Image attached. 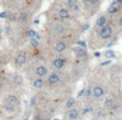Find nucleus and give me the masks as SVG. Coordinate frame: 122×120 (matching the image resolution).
I'll list each match as a JSON object with an SVG mask.
<instances>
[{"label":"nucleus","mask_w":122,"mask_h":120,"mask_svg":"<svg viewBox=\"0 0 122 120\" xmlns=\"http://www.w3.org/2000/svg\"><path fill=\"white\" fill-rule=\"evenodd\" d=\"M112 35V27L109 24H105L104 26H102L98 30V36L101 39L103 40H107L111 37Z\"/></svg>","instance_id":"1"},{"label":"nucleus","mask_w":122,"mask_h":120,"mask_svg":"<svg viewBox=\"0 0 122 120\" xmlns=\"http://www.w3.org/2000/svg\"><path fill=\"white\" fill-rule=\"evenodd\" d=\"M48 68H46L44 65H39V66L36 67L35 69V75L38 77V78H44L46 76H48Z\"/></svg>","instance_id":"2"},{"label":"nucleus","mask_w":122,"mask_h":120,"mask_svg":"<svg viewBox=\"0 0 122 120\" xmlns=\"http://www.w3.org/2000/svg\"><path fill=\"white\" fill-rule=\"evenodd\" d=\"M70 11H69L68 8H61L58 10V17H60L62 21H66V20L70 19Z\"/></svg>","instance_id":"3"},{"label":"nucleus","mask_w":122,"mask_h":120,"mask_svg":"<svg viewBox=\"0 0 122 120\" xmlns=\"http://www.w3.org/2000/svg\"><path fill=\"white\" fill-rule=\"evenodd\" d=\"M104 89L102 87H94L92 90V95L95 97V99H99L104 95Z\"/></svg>","instance_id":"4"},{"label":"nucleus","mask_w":122,"mask_h":120,"mask_svg":"<svg viewBox=\"0 0 122 120\" xmlns=\"http://www.w3.org/2000/svg\"><path fill=\"white\" fill-rule=\"evenodd\" d=\"M60 81H61V79H60V77H58L57 74H51L48 78V82H49V84H51V85L57 84Z\"/></svg>","instance_id":"5"},{"label":"nucleus","mask_w":122,"mask_h":120,"mask_svg":"<svg viewBox=\"0 0 122 120\" xmlns=\"http://www.w3.org/2000/svg\"><path fill=\"white\" fill-rule=\"evenodd\" d=\"M67 118L68 119H70V120H76L77 118L79 117V111L77 110V109H75V108H69V110L67 111Z\"/></svg>","instance_id":"6"},{"label":"nucleus","mask_w":122,"mask_h":120,"mask_svg":"<svg viewBox=\"0 0 122 120\" xmlns=\"http://www.w3.org/2000/svg\"><path fill=\"white\" fill-rule=\"evenodd\" d=\"M26 61H27V58H26L25 54H19L15 58V64L17 66H23L24 64H26Z\"/></svg>","instance_id":"7"},{"label":"nucleus","mask_w":122,"mask_h":120,"mask_svg":"<svg viewBox=\"0 0 122 120\" xmlns=\"http://www.w3.org/2000/svg\"><path fill=\"white\" fill-rule=\"evenodd\" d=\"M53 30L56 32V34H58V35H64L65 32H66L67 28L65 27L63 24H56V25L54 26Z\"/></svg>","instance_id":"8"},{"label":"nucleus","mask_w":122,"mask_h":120,"mask_svg":"<svg viewBox=\"0 0 122 120\" xmlns=\"http://www.w3.org/2000/svg\"><path fill=\"white\" fill-rule=\"evenodd\" d=\"M54 49H55L56 52H58V53H62V52H64V51L67 49V44L65 43V42H63V41H60V42H57V43L55 44Z\"/></svg>","instance_id":"9"},{"label":"nucleus","mask_w":122,"mask_h":120,"mask_svg":"<svg viewBox=\"0 0 122 120\" xmlns=\"http://www.w3.org/2000/svg\"><path fill=\"white\" fill-rule=\"evenodd\" d=\"M52 64H53V66L55 67L56 69H62L65 65V61L62 60V58H55V60H53Z\"/></svg>","instance_id":"10"},{"label":"nucleus","mask_w":122,"mask_h":120,"mask_svg":"<svg viewBox=\"0 0 122 120\" xmlns=\"http://www.w3.org/2000/svg\"><path fill=\"white\" fill-rule=\"evenodd\" d=\"M106 22H107V17H106V16H105V15L99 16L98 19H97L96 23H95V27L101 28L102 26H104L105 24H106Z\"/></svg>","instance_id":"11"},{"label":"nucleus","mask_w":122,"mask_h":120,"mask_svg":"<svg viewBox=\"0 0 122 120\" xmlns=\"http://www.w3.org/2000/svg\"><path fill=\"white\" fill-rule=\"evenodd\" d=\"M43 84H44V81L42 78H37L32 81V87L36 89H41L43 87Z\"/></svg>","instance_id":"12"},{"label":"nucleus","mask_w":122,"mask_h":120,"mask_svg":"<svg viewBox=\"0 0 122 120\" xmlns=\"http://www.w3.org/2000/svg\"><path fill=\"white\" fill-rule=\"evenodd\" d=\"M23 81H24L23 77L19 74L13 77V82H14V84H16V85H22L23 84Z\"/></svg>","instance_id":"13"},{"label":"nucleus","mask_w":122,"mask_h":120,"mask_svg":"<svg viewBox=\"0 0 122 120\" xmlns=\"http://www.w3.org/2000/svg\"><path fill=\"white\" fill-rule=\"evenodd\" d=\"M66 3H67V8L69 10H74L77 8L78 3H77V0H66Z\"/></svg>","instance_id":"14"},{"label":"nucleus","mask_w":122,"mask_h":120,"mask_svg":"<svg viewBox=\"0 0 122 120\" xmlns=\"http://www.w3.org/2000/svg\"><path fill=\"white\" fill-rule=\"evenodd\" d=\"M86 55H88V54H86V51H85L84 49L80 48L77 50V56H78V57L84 58V57H86Z\"/></svg>","instance_id":"15"},{"label":"nucleus","mask_w":122,"mask_h":120,"mask_svg":"<svg viewBox=\"0 0 122 120\" xmlns=\"http://www.w3.org/2000/svg\"><path fill=\"white\" fill-rule=\"evenodd\" d=\"M118 10H119V8L116 5V2H115V3H112V5L108 8V10H107V11H108L109 14H113V13H116V12H118Z\"/></svg>","instance_id":"16"},{"label":"nucleus","mask_w":122,"mask_h":120,"mask_svg":"<svg viewBox=\"0 0 122 120\" xmlns=\"http://www.w3.org/2000/svg\"><path fill=\"white\" fill-rule=\"evenodd\" d=\"M85 3L90 7H95V5H99V0H85Z\"/></svg>","instance_id":"17"},{"label":"nucleus","mask_w":122,"mask_h":120,"mask_svg":"<svg viewBox=\"0 0 122 120\" xmlns=\"http://www.w3.org/2000/svg\"><path fill=\"white\" fill-rule=\"evenodd\" d=\"M105 106L108 107V108H112L113 107V99H107L105 101Z\"/></svg>","instance_id":"18"},{"label":"nucleus","mask_w":122,"mask_h":120,"mask_svg":"<svg viewBox=\"0 0 122 120\" xmlns=\"http://www.w3.org/2000/svg\"><path fill=\"white\" fill-rule=\"evenodd\" d=\"M74 103H75V99H70L68 102H67V104H66V108H67V109H69L70 107L72 106V105H74Z\"/></svg>","instance_id":"19"},{"label":"nucleus","mask_w":122,"mask_h":120,"mask_svg":"<svg viewBox=\"0 0 122 120\" xmlns=\"http://www.w3.org/2000/svg\"><path fill=\"white\" fill-rule=\"evenodd\" d=\"M105 56H106V57H113V56H115V52L111 51V50H109L105 53Z\"/></svg>","instance_id":"20"},{"label":"nucleus","mask_w":122,"mask_h":120,"mask_svg":"<svg viewBox=\"0 0 122 120\" xmlns=\"http://www.w3.org/2000/svg\"><path fill=\"white\" fill-rule=\"evenodd\" d=\"M118 23H119V26H121V27H122V16H121V17H120V19H119V21H118Z\"/></svg>","instance_id":"21"},{"label":"nucleus","mask_w":122,"mask_h":120,"mask_svg":"<svg viewBox=\"0 0 122 120\" xmlns=\"http://www.w3.org/2000/svg\"><path fill=\"white\" fill-rule=\"evenodd\" d=\"M7 16V13L5 12H3V13H0V17H5Z\"/></svg>","instance_id":"22"},{"label":"nucleus","mask_w":122,"mask_h":120,"mask_svg":"<svg viewBox=\"0 0 122 120\" xmlns=\"http://www.w3.org/2000/svg\"><path fill=\"white\" fill-rule=\"evenodd\" d=\"M102 64L103 65H108V64H110V62L108 61V62H104V63H102Z\"/></svg>","instance_id":"23"},{"label":"nucleus","mask_w":122,"mask_h":120,"mask_svg":"<svg viewBox=\"0 0 122 120\" xmlns=\"http://www.w3.org/2000/svg\"><path fill=\"white\" fill-rule=\"evenodd\" d=\"M2 88V83H1V81H0V89Z\"/></svg>","instance_id":"24"},{"label":"nucleus","mask_w":122,"mask_h":120,"mask_svg":"<svg viewBox=\"0 0 122 120\" xmlns=\"http://www.w3.org/2000/svg\"><path fill=\"white\" fill-rule=\"evenodd\" d=\"M2 78V74H1V72H0V79Z\"/></svg>","instance_id":"25"}]
</instances>
